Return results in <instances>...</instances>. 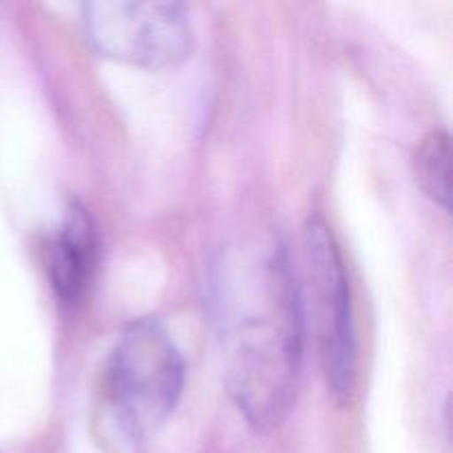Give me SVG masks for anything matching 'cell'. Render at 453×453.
Returning a JSON list of instances; mask_svg holds the SVG:
<instances>
[{"label":"cell","mask_w":453,"mask_h":453,"mask_svg":"<svg viewBox=\"0 0 453 453\" xmlns=\"http://www.w3.org/2000/svg\"><path fill=\"white\" fill-rule=\"evenodd\" d=\"M215 290L226 388L257 434H273L295 405L303 365V295L286 246L224 264Z\"/></svg>","instance_id":"1"},{"label":"cell","mask_w":453,"mask_h":453,"mask_svg":"<svg viewBox=\"0 0 453 453\" xmlns=\"http://www.w3.org/2000/svg\"><path fill=\"white\" fill-rule=\"evenodd\" d=\"M186 363L166 327L153 317L122 327L97 376L91 427L106 453H144L180 405Z\"/></svg>","instance_id":"2"},{"label":"cell","mask_w":453,"mask_h":453,"mask_svg":"<svg viewBox=\"0 0 453 453\" xmlns=\"http://www.w3.org/2000/svg\"><path fill=\"white\" fill-rule=\"evenodd\" d=\"M82 27L97 56L149 71L180 66L197 42L181 3L91 0L82 4Z\"/></svg>","instance_id":"3"},{"label":"cell","mask_w":453,"mask_h":453,"mask_svg":"<svg viewBox=\"0 0 453 453\" xmlns=\"http://www.w3.org/2000/svg\"><path fill=\"white\" fill-rule=\"evenodd\" d=\"M305 270L312 288L319 361L334 403H349L357 385V323L352 290L334 230L321 212L305 221Z\"/></svg>","instance_id":"4"},{"label":"cell","mask_w":453,"mask_h":453,"mask_svg":"<svg viewBox=\"0 0 453 453\" xmlns=\"http://www.w3.org/2000/svg\"><path fill=\"white\" fill-rule=\"evenodd\" d=\"M100 265V237L91 212L71 202L47 243V274L56 299L75 308L87 299Z\"/></svg>","instance_id":"5"},{"label":"cell","mask_w":453,"mask_h":453,"mask_svg":"<svg viewBox=\"0 0 453 453\" xmlns=\"http://www.w3.org/2000/svg\"><path fill=\"white\" fill-rule=\"evenodd\" d=\"M414 175L420 190L442 211L451 208V137L434 128L420 140L414 153Z\"/></svg>","instance_id":"6"}]
</instances>
